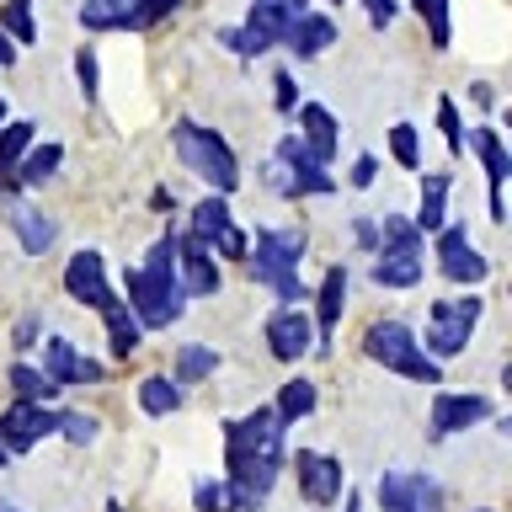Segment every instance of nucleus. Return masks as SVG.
<instances>
[{"mask_svg": "<svg viewBox=\"0 0 512 512\" xmlns=\"http://www.w3.org/2000/svg\"><path fill=\"white\" fill-rule=\"evenodd\" d=\"M379 251H416L422 256V230L400 214H384V230H379Z\"/></svg>", "mask_w": 512, "mask_h": 512, "instance_id": "2f4dec72", "label": "nucleus"}, {"mask_svg": "<svg viewBox=\"0 0 512 512\" xmlns=\"http://www.w3.org/2000/svg\"><path fill=\"white\" fill-rule=\"evenodd\" d=\"M102 320H107V347H112V358H134V352H139V336H144V326L134 320V310H128L123 299H112L107 310H102Z\"/></svg>", "mask_w": 512, "mask_h": 512, "instance_id": "4be33fe9", "label": "nucleus"}, {"mask_svg": "<svg viewBox=\"0 0 512 512\" xmlns=\"http://www.w3.org/2000/svg\"><path fill=\"white\" fill-rule=\"evenodd\" d=\"M491 406H486V395H432V438H454V432L464 427H475V422H486Z\"/></svg>", "mask_w": 512, "mask_h": 512, "instance_id": "dca6fc26", "label": "nucleus"}, {"mask_svg": "<svg viewBox=\"0 0 512 512\" xmlns=\"http://www.w3.org/2000/svg\"><path fill=\"white\" fill-rule=\"evenodd\" d=\"M294 16H299V6L294 0H251V16H246V27H256L262 38L278 48L283 43V32L294 27Z\"/></svg>", "mask_w": 512, "mask_h": 512, "instance_id": "5701e85b", "label": "nucleus"}, {"mask_svg": "<svg viewBox=\"0 0 512 512\" xmlns=\"http://www.w3.org/2000/svg\"><path fill=\"white\" fill-rule=\"evenodd\" d=\"M315 310H320V336H315V352H331L336 320H342V310H347V267H331L326 278H320Z\"/></svg>", "mask_w": 512, "mask_h": 512, "instance_id": "6ab92c4d", "label": "nucleus"}, {"mask_svg": "<svg viewBox=\"0 0 512 512\" xmlns=\"http://www.w3.org/2000/svg\"><path fill=\"white\" fill-rule=\"evenodd\" d=\"M224 464H230V486L240 496V512L262 507L272 480L283 464V416L272 406H256L251 416L224 427Z\"/></svg>", "mask_w": 512, "mask_h": 512, "instance_id": "f257e3e1", "label": "nucleus"}, {"mask_svg": "<svg viewBox=\"0 0 512 512\" xmlns=\"http://www.w3.org/2000/svg\"><path fill=\"white\" fill-rule=\"evenodd\" d=\"M363 11H368V22H374V27L395 22V0H363Z\"/></svg>", "mask_w": 512, "mask_h": 512, "instance_id": "a18cd8bd", "label": "nucleus"}, {"mask_svg": "<svg viewBox=\"0 0 512 512\" xmlns=\"http://www.w3.org/2000/svg\"><path fill=\"white\" fill-rule=\"evenodd\" d=\"M48 432H59V411H48L43 400H16V406L0 416V438H6L11 454H27L32 443H43Z\"/></svg>", "mask_w": 512, "mask_h": 512, "instance_id": "9d476101", "label": "nucleus"}, {"mask_svg": "<svg viewBox=\"0 0 512 512\" xmlns=\"http://www.w3.org/2000/svg\"><path fill=\"white\" fill-rule=\"evenodd\" d=\"M219 43H230L240 59H256V54H267V48H272L256 27H230V32H219Z\"/></svg>", "mask_w": 512, "mask_h": 512, "instance_id": "58836bf2", "label": "nucleus"}, {"mask_svg": "<svg viewBox=\"0 0 512 512\" xmlns=\"http://www.w3.org/2000/svg\"><path fill=\"white\" fill-rule=\"evenodd\" d=\"M59 432L70 443H96V416H86V411H64L59 416Z\"/></svg>", "mask_w": 512, "mask_h": 512, "instance_id": "a19ab883", "label": "nucleus"}, {"mask_svg": "<svg viewBox=\"0 0 512 512\" xmlns=\"http://www.w3.org/2000/svg\"><path fill=\"white\" fill-rule=\"evenodd\" d=\"M11 459V448H6V438H0V464H6Z\"/></svg>", "mask_w": 512, "mask_h": 512, "instance_id": "864d4df0", "label": "nucleus"}, {"mask_svg": "<svg viewBox=\"0 0 512 512\" xmlns=\"http://www.w3.org/2000/svg\"><path fill=\"white\" fill-rule=\"evenodd\" d=\"M11 123V107H6V96H0V128H6Z\"/></svg>", "mask_w": 512, "mask_h": 512, "instance_id": "603ef678", "label": "nucleus"}, {"mask_svg": "<svg viewBox=\"0 0 512 512\" xmlns=\"http://www.w3.org/2000/svg\"><path fill=\"white\" fill-rule=\"evenodd\" d=\"M107 512H123V507H118V502H107Z\"/></svg>", "mask_w": 512, "mask_h": 512, "instance_id": "5fc2aeb1", "label": "nucleus"}, {"mask_svg": "<svg viewBox=\"0 0 512 512\" xmlns=\"http://www.w3.org/2000/svg\"><path fill=\"white\" fill-rule=\"evenodd\" d=\"M299 144L320 160V166H331V160H336V144H342V139H336V118L320 102L299 107Z\"/></svg>", "mask_w": 512, "mask_h": 512, "instance_id": "a211bd4d", "label": "nucleus"}, {"mask_svg": "<svg viewBox=\"0 0 512 512\" xmlns=\"http://www.w3.org/2000/svg\"><path fill=\"white\" fill-rule=\"evenodd\" d=\"M438 272H443L448 283L470 288V283H486L491 262L470 246V235H464L459 224H443V230H438Z\"/></svg>", "mask_w": 512, "mask_h": 512, "instance_id": "1a4fd4ad", "label": "nucleus"}, {"mask_svg": "<svg viewBox=\"0 0 512 512\" xmlns=\"http://www.w3.org/2000/svg\"><path fill=\"white\" fill-rule=\"evenodd\" d=\"M64 294H70L75 304H91V310H107L112 299V288H107V262H102V251H75L70 256V267H64Z\"/></svg>", "mask_w": 512, "mask_h": 512, "instance_id": "9b49d317", "label": "nucleus"}, {"mask_svg": "<svg viewBox=\"0 0 512 512\" xmlns=\"http://www.w3.org/2000/svg\"><path fill=\"white\" fill-rule=\"evenodd\" d=\"M475 512H496V507H475Z\"/></svg>", "mask_w": 512, "mask_h": 512, "instance_id": "4d7b16f0", "label": "nucleus"}, {"mask_svg": "<svg viewBox=\"0 0 512 512\" xmlns=\"http://www.w3.org/2000/svg\"><path fill=\"white\" fill-rule=\"evenodd\" d=\"M278 166L288 171V176H278V187L288 192V198H326V192H336L331 166H320V160L299 144V134L278 139Z\"/></svg>", "mask_w": 512, "mask_h": 512, "instance_id": "423d86ee", "label": "nucleus"}, {"mask_svg": "<svg viewBox=\"0 0 512 512\" xmlns=\"http://www.w3.org/2000/svg\"><path fill=\"white\" fill-rule=\"evenodd\" d=\"M443 219H448V176L432 171V176H422V214H416V230L438 235Z\"/></svg>", "mask_w": 512, "mask_h": 512, "instance_id": "a878e982", "label": "nucleus"}, {"mask_svg": "<svg viewBox=\"0 0 512 512\" xmlns=\"http://www.w3.org/2000/svg\"><path fill=\"white\" fill-rule=\"evenodd\" d=\"M32 336H38V320H22L16 326V347H32Z\"/></svg>", "mask_w": 512, "mask_h": 512, "instance_id": "3c124183", "label": "nucleus"}, {"mask_svg": "<svg viewBox=\"0 0 512 512\" xmlns=\"http://www.w3.org/2000/svg\"><path fill=\"white\" fill-rule=\"evenodd\" d=\"M214 368H219L214 347H182V358H176V384H192V379L214 374Z\"/></svg>", "mask_w": 512, "mask_h": 512, "instance_id": "c9c22d12", "label": "nucleus"}, {"mask_svg": "<svg viewBox=\"0 0 512 512\" xmlns=\"http://www.w3.org/2000/svg\"><path fill=\"white\" fill-rule=\"evenodd\" d=\"M6 219H11V230H16V240H22L27 256H43L59 240V224L48 219V214H38V208H27V203H11Z\"/></svg>", "mask_w": 512, "mask_h": 512, "instance_id": "412c9836", "label": "nucleus"}, {"mask_svg": "<svg viewBox=\"0 0 512 512\" xmlns=\"http://www.w3.org/2000/svg\"><path fill=\"white\" fill-rule=\"evenodd\" d=\"M480 320V299L464 294V299H438L427 315V342L422 352L427 358H459L464 347H470V331Z\"/></svg>", "mask_w": 512, "mask_h": 512, "instance_id": "39448f33", "label": "nucleus"}, {"mask_svg": "<svg viewBox=\"0 0 512 512\" xmlns=\"http://www.w3.org/2000/svg\"><path fill=\"white\" fill-rule=\"evenodd\" d=\"M128 310H134L139 326H176L187 310V294H182V278H176V235H160L144 267L128 272Z\"/></svg>", "mask_w": 512, "mask_h": 512, "instance_id": "f03ea898", "label": "nucleus"}, {"mask_svg": "<svg viewBox=\"0 0 512 512\" xmlns=\"http://www.w3.org/2000/svg\"><path fill=\"white\" fill-rule=\"evenodd\" d=\"M32 128L38 123H27V118H11L6 128H0V176H11L16 160L32 150Z\"/></svg>", "mask_w": 512, "mask_h": 512, "instance_id": "c756f323", "label": "nucleus"}, {"mask_svg": "<svg viewBox=\"0 0 512 512\" xmlns=\"http://www.w3.org/2000/svg\"><path fill=\"white\" fill-rule=\"evenodd\" d=\"M139 0H80V27L86 32H118L134 22Z\"/></svg>", "mask_w": 512, "mask_h": 512, "instance_id": "393cba45", "label": "nucleus"}, {"mask_svg": "<svg viewBox=\"0 0 512 512\" xmlns=\"http://www.w3.org/2000/svg\"><path fill=\"white\" fill-rule=\"evenodd\" d=\"M294 470H299V491L310 496V502H320V507H331L336 496H342V486H347L342 459H331V454H310V448H299Z\"/></svg>", "mask_w": 512, "mask_h": 512, "instance_id": "4468645a", "label": "nucleus"}, {"mask_svg": "<svg viewBox=\"0 0 512 512\" xmlns=\"http://www.w3.org/2000/svg\"><path fill=\"white\" fill-rule=\"evenodd\" d=\"M416 16L427 22L432 48H448V38H454V22H448V0H416Z\"/></svg>", "mask_w": 512, "mask_h": 512, "instance_id": "f704fd0d", "label": "nucleus"}, {"mask_svg": "<svg viewBox=\"0 0 512 512\" xmlns=\"http://www.w3.org/2000/svg\"><path fill=\"white\" fill-rule=\"evenodd\" d=\"M352 235H358V246H379V230H374L368 219H358V224H352Z\"/></svg>", "mask_w": 512, "mask_h": 512, "instance_id": "09e8293b", "label": "nucleus"}, {"mask_svg": "<svg viewBox=\"0 0 512 512\" xmlns=\"http://www.w3.org/2000/svg\"><path fill=\"white\" fill-rule=\"evenodd\" d=\"M139 406L150 411V416H171L176 406H182V384L166 379V374H150V379H139Z\"/></svg>", "mask_w": 512, "mask_h": 512, "instance_id": "c85d7f7f", "label": "nucleus"}, {"mask_svg": "<svg viewBox=\"0 0 512 512\" xmlns=\"http://www.w3.org/2000/svg\"><path fill=\"white\" fill-rule=\"evenodd\" d=\"M75 75H80V96H86V102H96V91H102L96 80H102V70H96V54H91V48H80V54H75Z\"/></svg>", "mask_w": 512, "mask_h": 512, "instance_id": "37998d69", "label": "nucleus"}, {"mask_svg": "<svg viewBox=\"0 0 512 512\" xmlns=\"http://www.w3.org/2000/svg\"><path fill=\"white\" fill-rule=\"evenodd\" d=\"M331 6H342V0H331Z\"/></svg>", "mask_w": 512, "mask_h": 512, "instance_id": "bf43d9fd", "label": "nucleus"}, {"mask_svg": "<svg viewBox=\"0 0 512 512\" xmlns=\"http://www.w3.org/2000/svg\"><path fill=\"white\" fill-rule=\"evenodd\" d=\"M0 32L11 43H38V27H32V0H6L0 11Z\"/></svg>", "mask_w": 512, "mask_h": 512, "instance_id": "473e14b6", "label": "nucleus"}, {"mask_svg": "<svg viewBox=\"0 0 512 512\" xmlns=\"http://www.w3.org/2000/svg\"><path fill=\"white\" fill-rule=\"evenodd\" d=\"M294 6H299V11H304V0H294Z\"/></svg>", "mask_w": 512, "mask_h": 512, "instance_id": "13d9d810", "label": "nucleus"}, {"mask_svg": "<svg viewBox=\"0 0 512 512\" xmlns=\"http://www.w3.org/2000/svg\"><path fill=\"white\" fill-rule=\"evenodd\" d=\"M331 43H336V22H331L326 11H299L294 27L283 32V48H288L294 59H320Z\"/></svg>", "mask_w": 512, "mask_h": 512, "instance_id": "f3484780", "label": "nucleus"}, {"mask_svg": "<svg viewBox=\"0 0 512 512\" xmlns=\"http://www.w3.org/2000/svg\"><path fill=\"white\" fill-rule=\"evenodd\" d=\"M96 379H102V363L80 358V368H75V384H96Z\"/></svg>", "mask_w": 512, "mask_h": 512, "instance_id": "de8ad7c7", "label": "nucleus"}, {"mask_svg": "<svg viewBox=\"0 0 512 512\" xmlns=\"http://www.w3.org/2000/svg\"><path fill=\"white\" fill-rule=\"evenodd\" d=\"M0 512H16V507H6V502H0Z\"/></svg>", "mask_w": 512, "mask_h": 512, "instance_id": "6e6d98bb", "label": "nucleus"}, {"mask_svg": "<svg viewBox=\"0 0 512 512\" xmlns=\"http://www.w3.org/2000/svg\"><path fill=\"white\" fill-rule=\"evenodd\" d=\"M272 411L283 416V427H288V422H299V416H310V411H315V384H310V379H288Z\"/></svg>", "mask_w": 512, "mask_h": 512, "instance_id": "7c9ffc66", "label": "nucleus"}, {"mask_svg": "<svg viewBox=\"0 0 512 512\" xmlns=\"http://www.w3.org/2000/svg\"><path fill=\"white\" fill-rule=\"evenodd\" d=\"M299 262H304V230H262V235H256L251 267H288V272H299Z\"/></svg>", "mask_w": 512, "mask_h": 512, "instance_id": "aec40b11", "label": "nucleus"}, {"mask_svg": "<svg viewBox=\"0 0 512 512\" xmlns=\"http://www.w3.org/2000/svg\"><path fill=\"white\" fill-rule=\"evenodd\" d=\"M262 336H267V352H272V358H278V363H299L304 352L315 347L310 315H304L299 304H283V310L267 320V331H262Z\"/></svg>", "mask_w": 512, "mask_h": 512, "instance_id": "f8f14e48", "label": "nucleus"}, {"mask_svg": "<svg viewBox=\"0 0 512 512\" xmlns=\"http://www.w3.org/2000/svg\"><path fill=\"white\" fill-rule=\"evenodd\" d=\"M374 283L379 288H416V283H422V256H416V251H379Z\"/></svg>", "mask_w": 512, "mask_h": 512, "instance_id": "b1692460", "label": "nucleus"}, {"mask_svg": "<svg viewBox=\"0 0 512 512\" xmlns=\"http://www.w3.org/2000/svg\"><path fill=\"white\" fill-rule=\"evenodd\" d=\"M176 278H182V294L192 299H208V294H219V262H214V251L203 246V240H176Z\"/></svg>", "mask_w": 512, "mask_h": 512, "instance_id": "ddd939ff", "label": "nucleus"}, {"mask_svg": "<svg viewBox=\"0 0 512 512\" xmlns=\"http://www.w3.org/2000/svg\"><path fill=\"white\" fill-rule=\"evenodd\" d=\"M390 155H395L406 171L422 166V144H416V123H395V128H390Z\"/></svg>", "mask_w": 512, "mask_h": 512, "instance_id": "4c0bfd02", "label": "nucleus"}, {"mask_svg": "<svg viewBox=\"0 0 512 512\" xmlns=\"http://www.w3.org/2000/svg\"><path fill=\"white\" fill-rule=\"evenodd\" d=\"M176 6H182V0H139V6H134V22H128V27L144 32V27H155L160 16H171Z\"/></svg>", "mask_w": 512, "mask_h": 512, "instance_id": "79ce46f5", "label": "nucleus"}, {"mask_svg": "<svg viewBox=\"0 0 512 512\" xmlns=\"http://www.w3.org/2000/svg\"><path fill=\"white\" fill-rule=\"evenodd\" d=\"M470 144H475V155H480V166H486V182H491V219L502 224L507 219V203H502V182H507V171H512V160H507V144L496 128H470Z\"/></svg>", "mask_w": 512, "mask_h": 512, "instance_id": "2eb2a0df", "label": "nucleus"}, {"mask_svg": "<svg viewBox=\"0 0 512 512\" xmlns=\"http://www.w3.org/2000/svg\"><path fill=\"white\" fill-rule=\"evenodd\" d=\"M59 166H64V150H59V144H32V150L16 160V182H22V187H43Z\"/></svg>", "mask_w": 512, "mask_h": 512, "instance_id": "cd10ccee", "label": "nucleus"}, {"mask_svg": "<svg viewBox=\"0 0 512 512\" xmlns=\"http://www.w3.org/2000/svg\"><path fill=\"white\" fill-rule=\"evenodd\" d=\"M11 64H16V43L0 32V70H11Z\"/></svg>", "mask_w": 512, "mask_h": 512, "instance_id": "8fccbe9b", "label": "nucleus"}, {"mask_svg": "<svg viewBox=\"0 0 512 512\" xmlns=\"http://www.w3.org/2000/svg\"><path fill=\"white\" fill-rule=\"evenodd\" d=\"M379 507L384 512H438L443 507V486L416 470H390L379 480Z\"/></svg>", "mask_w": 512, "mask_h": 512, "instance_id": "6e6552de", "label": "nucleus"}, {"mask_svg": "<svg viewBox=\"0 0 512 512\" xmlns=\"http://www.w3.org/2000/svg\"><path fill=\"white\" fill-rule=\"evenodd\" d=\"M363 352H368L379 368H390V374H406V379H416V384H443L438 358H427L422 342H416V331L400 326V320H379V326H368Z\"/></svg>", "mask_w": 512, "mask_h": 512, "instance_id": "20e7f679", "label": "nucleus"}, {"mask_svg": "<svg viewBox=\"0 0 512 512\" xmlns=\"http://www.w3.org/2000/svg\"><path fill=\"white\" fill-rule=\"evenodd\" d=\"M75 368H80V352L64 342V336H48V342H43V379L54 384V390H70Z\"/></svg>", "mask_w": 512, "mask_h": 512, "instance_id": "bb28decb", "label": "nucleus"}, {"mask_svg": "<svg viewBox=\"0 0 512 512\" xmlns=\"http://www.w3.org/2000/svg\"><path fill=\"white\" fill-rule=\"evenodd\" d=\"M374 176H379V160H374V155H358V160H352V187H374Z\"/></svg>", "mask_w": 512, "mask_h": 512, "instance_id": "c03bdc74", "label": "nucleus"}, {"mask_svg": "<svg viewBox=\"0 0 512 512\" xmlns=\"http://www.w3.org/2000/svg\"><path fill=\"white\" fill-rule=\"evenodd\" d=\"M11 390H16V400H54L59 390L43 379V368H27V363H16L11 368Z\"/></svg>", "mask_w": 512, "mask_h": 512, "instance_id": "e433bc0d", "label": "nucleus"}, {"mask_svg": "<svg viewBox=\"0 0 512 512\" xmlns=\"http://www.w3.org/2000/svg\"><path fill=\"white\" fill-rule=\"evenodd\" d=\"M272 86H278V107H283V112H294V102H299V96H294V75L278 70V75H272Z\"/></svg>", "mask_w": 512, "mask_h": 512, "instance_id": "49530a36", "label": "nucleus"}, {"mask_svg": "<svg viewBox=\"0 0 512 512\" xmlns=\"http://www.w3.org/2000/svg\"><path fill=\"white\" fill-rule=\"evenodd\" d=\"M192 502H198V512H240V496L230 480H198Z\"/></svg>", "mask_w": 512, "mask_h": 512, "instance_id": "72a5a7b5", "label": "nucleus"}, {"mask_svg": "<svg viewBox=\"0 0 512 512\" xmlns=\"http://www.w3.org/2000/svg\"><path fill=\"white\" fill-rule=\"evenodd\" d=\"M192 240H203V246L219 251V256H246L251 251V240L235 230V214L219 192H208V198L192 208Z\"/></svg>", "mask_w": 512, "mask_h": 512, "instance_id": "0eeeda50", "label": "nucleus"}, {"mask_svg": "<svg viewBox=\"0 0 512 512\" xmlns=\"http://www.w3.org/2000/svg\"><path fill=\"white\" fill-rule=\"evenodd\" d=\"M171 144H176V160H182V166L198 176V182L214 187L219 198L240 187V160H235V150L214 134V128H203V123L182 118V123L171 128Z\"/></svg>", "mask_w": 512, "mask_h": 512, "instance_id": "7ed1b4c3", "label": "nucleus"}, {"mask_svg": "<svg viewBox=\"0 0 512 512\" xmlns=\"http://www.w3.org/2000/svg\"><path fill=\"white\" fill-rule=\"evenodd\" d=\"M438 128H443V139H448V155H464V123H459V107L448 102H438Z\"/></svg>", "mask_w": 512, "mask_h": 512, "instance_id": "ea45409f", "label": "nucleus"}]
</instances>
